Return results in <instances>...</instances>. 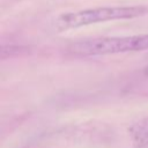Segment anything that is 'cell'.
Wrapping results in <instances>:
<instances>
[{"instance_id":"cell-1","label":"cell","mask_w":148,"mask_h":148,"mask_svg":"<svg viewBox=\"0 0 148 148\" xmlns=\"http://www.w3.org/2000/svg\"><path fill=\"white\" fill-rule=\"evenodd\" d=\"M147 13L148 8L143 6H114L89 8L60 14L54 20L53 28L56 31H66L69 29H77L101 22L135 18Z\"/></svg>"},{"instance_id":"cell-4","label":"cell","mask_w":148,"mask_h":148,"mask_svg":"<svg viewBox=\"0 0 148 148\" xmlns=\"http://www.w3.org/2000/svg\"><path fill=\"white\" fill-rule=\"evenodd\" d=\"M143 73H145V75H147V76H148V65L145 67V69H143Z\"/></svg>"},{"instance_id":"cell-2","label":"cell","mask_w":148,"mask_h":148,"mask_svg":"<svg viewBox=\"0 0 148 148\" xmlns=\"http://www.w3.org/2000/svg\"><path fill=\"white\" fill-rule=\"evenodd\" d=\"M145 50H148V34L123 37H97L79 40L69 45L71 53L82 57L105 56Z\"/></svg>"},{"instance_id":"cell-3","label":"cell","mask_w":148,"mask_h":148,"mask_svg":"<svg viewBox=\"0 0 148 148\" xmlns=\"http://www.w3.org/2000/svg\"><path fill=\"white\" fill-rule=\"evenodd\" d=\"M128 135L134 147L145 148L148 146V117H145L128 127Z\"/></svg>"}]
</instances>
